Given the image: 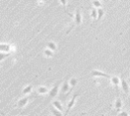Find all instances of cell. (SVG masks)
I'll return each instance as SVG.
<instances>
[{
	"label": "cell",
	"mask_w": 130,
	"mask_h": 116,
	"mask_svg": "<svg viewBox=\"0 0 130 116\" xmlns=\"http://www.w3.org/2000/svg\"><path fill=\"white\" fill-rule=\"evenodd\" d=\"M81 116H87V115H86L84 112H82V113H81Z\"/></svg>",
	"instance_id": "obj_24"
},
{
	"label": "cell",
	"mask_w": 130,
	"mask_h": 116,
	"mask_svg": "<svg viewBox=\"0 0 130 116\" xmlns=\"http://www.w3.org/2000/svg\"><path fill=\"white\" fill-rule=\"evenodd\" d=\"M44 55H45V57H47V58H52V57L54 56V51H52V50L46 48V49L44 50Z\"/></svg>",
	"instance_id": "obj_16"
},
{
	"label": "cell",
	"mask_w": 130,
	"mask_h": 116,
	"mask_svg": "<svg viewBox=\"0 0 130 116\" xmlns=\"http://www.w3.org/2000/svg\"><path fill=\"white\" fill-rule=\"evenodd\" d=\"M118 116H129V114L126 112V111H120Z\"/></svg>",
	"instance_id": "obj_23"
},
{
	"label": "cell",
	"mask_w": 130,
	"mask_h": 116,
	"mask_svg": "<svg viewBox=\"0 0 130 116\" xmlns=\"http://www.w3.org/2000/svg\"><path fill=\"white\" fill-rule=\"evenodd\" d=\"M59 2H60V4L63 6V8H66L67 3H68V0H59Z\"/></svg>",
	"instance_id": "obj_22"
},
{
	"label": "cell",
	"mask_w": 130,
	"mask_h": 116,
	"mask_svg": "<svg viewBox=\"0 0 130 116\" xmlns=\"http://www.w3.org/2000/svg\"><path fill=\"white\" fill-rule=\"evenodd\" d=\"M90 17L92 19H96L98 18V8H95V7L91 8V10H90Z\"/></svg>",
	"instance_id": "obj_18"
},
{
	"label": "cell",
	"mask_w": 130,
	"mask_h": 116,
	"mask_svg": "<svg viewBox=\"0 0 130 116\" xmlns=\"http://www.w3.org/2000/svg\"><path fill=\"white\" fill-rule=\"evenodd\" d=\"M120 85H121V89H122V91H123V93L124 94H129V92H130V86H129V84H128V82L124 79V78H121V83H120Z\"/></svg>",
	"instance_id": "obj_7"
},
{
	"label": "cell",
	"mask_w": 130,
	"mask_h": 116,
	"mask_svg": "<svg viewBox=\"0 0 130 116\" xmlns=\"http://www.w3.org/2000/svg\"><path fill=\"white\" fill-rule=\"evenodd\" d=\"M122 107H123V103H122V100H121V98H116V100H115V103H114V108H115V110L119 113L120 111H121V109H122Z\"/></svg>",
	"instance_id": "obj_10"
},
{
	"label": "cell",
	"mask_w": 130,
	"mask_h": 116,
	"mask_svg": "<svg viewBox=\"0 0 130 116\" xmlns=\"http://www.w3.org/2000/svg\"><path fill=\"white\" fill-rule=\"evenodd\" d=\"M46 48H48V49H50V50L55 52L57 50V44L55 42H53V41H50V42H48L46 44Z\"/></svg>",
	"instance_id": "obj_14"
},
{
	"label": "cell",
	"mask_w": 130,
	"mask_h": 116,
	"mask_svg": "<svg viewBox=\"0 0 130 116\" xmlns=\"http://www.w3.org/2000/svg\"><path fill=\"white\" fill-rule=\"evenodd\" d=\"M92 5L95 8H102L103 7V4H102V2L100 0H93L92 1Z\"/></svg>",
	"instance_id": "obj_19"
},
{
	"label": "cell",
	"mask_w": 130,
	"mask_h": 116,
	"mask_svg": "<svg viewBox=\"0 0 130 116\" xmlns=\"http://www.w3.org/2000/svg\"><path fill=\"white\" fill-rule=\"evenodd\" d=\"M79 95H80V93H75L73 96H72V98H71V100L68 102V105H67V108H66V110L64 111V114L67 116V114L69 113V111L72 109V107L74 106V104H75V101H76V98L77 97H79Z\"/></svg>",
	"instance_id": "obj_2"
},
{
	"label": "cell",
	"mask_w": 130,
	"mask_h": 116,
	"mask_svg": "<svg viewBox=\"0 0 130 116\" xmlns=\"http://www.w3.org/2000/svg\"><path fill=\"white\" fill-rule=\"evenodd\" d=\"M71 91V86L69 85V81L68 80H64V82L62 83L61 85V89H60V92L63 96H67Z\"/></svg>",
	"instance_id": "obj_3"
},
{
	"label": "cell",
	"mask_w": 130,
	"mask_h": 116,
	"mask_svg": "<svg viewBox=\"0 0 130 116\" xmlns=\"http://www.w3.org/2000/svg\"><path fill=\"white\" fill-rule=\"evenodd\" d=\"M129 80H130V74H129Z\"/></svg>",
	"instance_id": "obj_25"
},
{
	"label": "cell",
	"mask_w": 130,
	"mask_h": 116,
	"mask_svg": "<svg viewBox=\"0 0 130 116\" xmlns=\"http://www.w3.org/2000/svg\"><path fill=\"white\" fill-rule=\"evenodd\" d=\"M29 100H30L29 95H26V96L20 98V99L17 101V103H16L17 108H23V107H25V106L27 105V103L29 102Z\"/></svg>",
	"instance_id": "obj_5"
},
{
	"label": "cell",
	"mask_w": 130,
	"mask_h": 116,
	"mask_svg": "<svg viewBox=\"0 0 130 116\" xmlns=\"http://www.w3.org/2000/svg\"><path fill=\"white\" fill-rule=\"evenodd\" d=\"M7 56H9V53H7V52H0V61L4 60Z\"/></svg>",
	"instance_id": "obj_21"
},
{
	"label": "cell",
	"mask_w": 130,
	"mask_h": 116,
	"mask_svg": "<svg viewBox=\"0 0 130 116\" xmlns=\"http://www.w3.org/2000/svg\"><path fill=\"white\" fill-rule=\"evenodd\" d=\"M110 80H111L112 85H113L115 89H118V86H119V85H120V83H121V79H120V77H118V76H116V75L111 76Z\"/></svg>",
	"instance_id": "obj_9"
},
{
	"label": "cell",
	"mask_w": 130,
	"mask_h": 116,
	"mask_svg": "<svg viewBox=\"0 0 130 116\" xmlns=\"http://www.w3.org/2000/svg\"><path fill=\"white\" fill-rule=\"evenodd\" d=\"M104 14H105V11H104V9L103 8H98V20H100L103 16H104Z\"/></svg>",
	"instance_id": "obj_20"
},
{
	"label": "cell",
	"mask_w": 130,
	"mask_h": 116,
	"mask_svg": "<svg viewBox=\"0 0 130 116\" xmlns=\"http://www.w3.org/2000/svg\"><path fill=\"white\" fill-rule=\"evenodd\" d=\"M49 92H50V90L45 85H39L37 88V93L39 95H46V94H49Z\"/></svg>",
	"instance_id": "obj_11"
},
{
	"label": "cell",
	"mask_w": 130,
	"mask_h": 116,
	"mask_svg": "<svg viewBox=\"0 0 130 116\" xmlns=\"http://www.w3.org/2000/svg\"><path fill=\"white\" fill-rule=\"evenodd\" d=\"M13 46L10 44H6V43H0V52H7L9 53L12 50Z\"/></svg>",
	"instance_id": "obj_8"
},
{
	"label": "cell",
	"mask_w": 130,
	"mask_h": 116,
	"mask_svg": "<svg viewBox=\"0 0 130 116\" xmlns=\"http://www.w3.org/2000/svg\"><path fill=\"white\" fill-rule=\"evenodd\" d=\"M59 86H60V81L56 82V83L54 84V86H53V88L50 90V92H49V97H50L51 99L55 98V97L58 95V93H59V91H60Z\"/></svg>",
	"instance_id": "obj_6"
},
{
	"label": "cell",
	"mask_w": 130,
	"mask_h": 116,
	"mask_svg": "<svg viewBox=\"0 0 130 116\" xmlns=\"http://www.w3.org/2000/svg\"><path fill=\"white\" fill-rule=\"evenodd\" d=\"M31 92H32V85H31V84H26V85H24L23 89L21 90V94H22L23 96L29 95Z\"/></svg>",
	"instance_id": "obj_12"
},
{
	"label": "cell",
	"mask_w": 130,
	"mask_h": 116,
	"mask_svg": "<svg viewBox=\"0 0 130 116\" xmlns=\"http://www.w3.org/2000/svg\"><path fill=\"white\" fill-rule=\"evenodd\" d=\"M52 106L53 107H55L56 109H58V110H60V111H62L63 112V106H62V104H61V102L60 101H58V100H55V101H53L52 102Z\"/></svg>",
	"instance_id": "obj_15"
},
{
	"label": "cell",
	"mask_w": 130,
	"mask_h": 116,
	"mask_svg": "<svg viewBox=\"0 0 130 116\" xmlns=\"http://www.w3.org/2000/svg\"><path fill=\"white\" fill-rule=\"evenodd\" d=\"M90 76L92 77H104V78H111V75L102 71V70H99V69H92L90 71Z\"/></svg>",
	"instance_id": "obj_1"
},
{
	"label": "cell",
	"mask_w": 130,
	"mask_h": 116,
	"mask_svg": "<svg viewBox=\"0 0 130 116\" xmlns=\"http://www.w3.org/2000/svg\"><path fill=\"white\" fill-rule=\"evenodd\" d=\"M50 112L53 114V116H66L65 114H63L62 113V111H60V110H58V109H56L55 107H51L50 108Z\"/></svg>",
	"instance_id": "obj_13"
},
{
	"label": "cell",
	"mask_w": 130,
	"mask_h": 116,
	"mask_svg": "<svg viewBox=\"0 0 130 116\" xmlns=\"http://www.w3.org/2000/svg\"><path fill=\"white\" fill-rule=\"evenodd\" d=\"M68 81H69V85L71 86V89L75 88V86L77 85V83H78V79H77L76 77H71Z\"/></svg>",
	"instance_id": "obj_17"
},
{
	"label": "cell",
	"mask_w": 130,
	"mask_h": 116,
	"mask_svg": "<svg viewBox=\"0 0 130 116\" xmlns=\"http://www.w3.org/2000/svg\"><path fill=\"white\" fill-rule=\"evenodd\" d=\"M82 22V15H81V11L79 8H77L75 10V13H74V20H73V23L74 25H80Z\"/></svg>",
	"instance_id": "obj_4"
}]
</instances>
